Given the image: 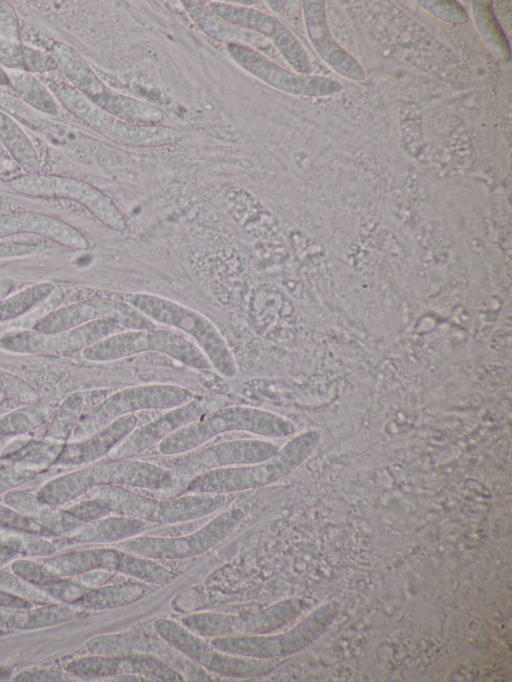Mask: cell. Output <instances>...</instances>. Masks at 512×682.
Segmentation results:
<instances>
[{
  "label": "cell",
  "instance_id": "cell-31",
  "mask_svg": "<svg viewBox=\"0 0 512 682\" xmlns=\"http://www.w3.org/2000/svg\"><path fill=\"white\" fill-rule=\"evenodd\" d=\"M87 392H74L58 403L47 422L45 436L52 441L69 440L83 415Z\"/></svg>",
  "mask_w": 512,
  "mask_h": 682
},
{
  "label": "cell",
  "instance_id": "cell-44",
  "mask_svg": "<svg viewBox=\"0 0 512 682\" xmlns=\"http://www.w3.org/2000/svg\"><path fill=\"white\" fill-rule=\"evenodd\" d=\"M22 42L0 38V65L6 70H23Z\"/></svg>",
  "mask_w": 512,
  "mask_h": 682
},
{
  "label": "cell",
  "instance_id": "cell-41",
  "mask_svg": "<svg viewBox=\"0 0 512 682\" xmlns=\"http://www.w3.org/2000/svg\"><path fill=\"white\" fill-rule=\"evenodd\" d=\"M66 511L83 522H90L112 515L103 502L90 497H86L85 500L69 507Z\"/></svg>",
  "mask_w": 512,
  "mask_h": 682
},
{
  "label": "cell",
  "instance_id": "cell-11",
  "mask_svg": "<svg viewBox=\"0 0 512 682\" xmlns=\"http://www.w3.org/2000/svg\"><path fill=\"white\" fill-rule=\"evenodd\" d=\"M153 626L158 636L206 671L245 679L262 677L273 670L268 660L231 655L215 649L203 637L175 620L159 618Z\"/></svg>",
  "mask_w": 512,
  "mask_h": 682
},
{
  "label": "cell",
  "instance_id": "cell-25",
  "mask_svg": "<svg viewBox=\"0 0 512 682\" xmlns=\"http://www.w3.org/2000/svg\"><path fill=\"white\" fill-rule=\"evenodd\" d=\"M150 524L128 516H106L85 522L73 535L81 542H120L148 530Z\"/></svg>",
  "mask_w": 512,
  "mask_h": 682
},
{
  "label": "cell",
  "instance_id": "cell-28",
  "mask_svg": "<svg viewBox=\"0 0 512 682\" xmlns=\"http://www.w3.org/2000/svg\"><path fill=\"white\" fill-rule=\"evenodd\" d=\"M6 73L9 86L27 105L48 115H63L64 108L36 75L24 70H6Z\"/></svg>",
  "mask_w": 512,
  "mask_h": 682
},
{
  "label": "cell",
  "instance_id": "cell-17",
  "mask_svg": "<svg viewBox=\"0 0 512 682\" xmlns=\"http://www.w3.org/2000/svg\"><path fill=\"white\" fill-rule=\"evenodd\" d=\"M206 3L221 19L267 38L295 72L305 75L312 73V64L300 41L275 17L246 6L215 1Z\"/></svg>",
  "mask_w": 512,
  "mask_h": 682
},
{
  "label": "cell",
  "instance_id": "cell-43",
  "mask_svg": "<svg viewBox=\"0 0 512 682\" xmlns=\"http://www.w3.org/2000/svg\"><path fill=\"white\" fill-rule=\"evenodd\" d=\"M0 38L21 42L19 19L8 1H0Z\"/></svg>",
  "mask_w": 512,
  "mask_h": 682
},
{
  "label": "cell",
  "instance_id": "cell-16",
  "mask_svg": "<svg viewBox=\"0 0 512 682\" xmlns=\"http://www.w3.org/2000/svg\"><path fill=\"white\" fill-rule=\"evenodd\" d=\"M222 395L196 396L189 402L169 409L154 420L137 426L109 454V459H131L158 444L178 429L207 413L227 405Z\"/></svg>",
  "mask_w": 512,
  "mask_h": 682
},
{
  "label": "cell",
  "instance_id": "cell-19",
  "mask_svg": "<svg viewBox=\"0 0 512 682\" xmlns=\"http://www.w3.org/2000/svg\"><path fill=\"white\" fill-rule=\"evenodd\" d=\"M87 648L96 655L140 654L156 657L181 673L185 680H211L205 669L188 659L158 635L152 636L143 633L101 635L87 642Z\"/></svg>",
  "mask_w": 512,
  "mask_h": 682
},
{
  "label": "cell",
  "instance_id": "cell-9",
  "mask_svg": "<svg viewBox=\"0 0 512 682\" xmlns=\"http://www.w3.org/2000/svg\"><path fill=\"white\" fill-rule=\"evenodd\" d=\"M244 512L225 510L192 533L182 536L137 535L120 541L116 548L156 561L199 556L225 540L241 523Z\"/></svg>",
  "mask_w": 512,
  "mask_h": 682
},
{
  "label": "cell",
  "instance_id": "cell-38",
  "mask_svg": "<svg viewBox=\"0 0 512 682\" xmlns=\"http://www.w3.org/2000/svg\"><path fill=\"white\" fill-rule=\"evenodd\" d=\"M23 70L32 74L45 75L59 71L54 57L46 50L23 44Z\"/></svg>",
  "mask_w": 512,
  "mask_h": 682
},
{
  "label": "cell",
  "instance_id": "cell-30",
  "mask_svg": "<svg viewBox=\"0 0 512 682\" xmlns=\"http://www.w3.org/2000/svg\"><path fill=\"white\" fill-rule=\"evenodd\" d=\"M58 403L39 401L0 417V436L25 434L47 424Z\"/></svg>",
  "mask_w": 512,
  "mask_h": 682
},
{
  "label": "cell",
  "instance_id": "cell-47",
  "mask_svg": "<svg viewBox=\"0 0 512 682\" xmlns=\"http://www.w3.org/2000/svg\"><path fill=\"white\" fill-rule=\"evenodd\" d=\"M14 284L15 282L11 277L0 278V301L9 295Z\"/></svg>",
  "mask_w": 512,
  "mask_h": 682
},
{
  "label": "cell",
  "instance_id": "cell-34",
  "mask_svg": "<svg viewBox=\"0 0 512 682\" xmlns=\"http://www.w3.org/2000/svg\"><path fill=\"white\" fill-rule=\"evenodd\" d=\"M63 446L49 439L48 441H32L13 450L9 458L13 462L39 469L44 464L55 462Z\"/></svg>",
  "mask_w": 512,
  "mask_h": 682
},
{
  "label": "cell",
  "instance_id": "cell-39",
  "mask_svg": "<svg viewBox=\"0 0 512 682\" xmlns=\"http://www.w3.org/2000/svg\"><path fill=\"white\" fill-rule=\"evenodd\" d=\"M421 6L429 11L435 17L442 19L446 22L462 24L466 23L469 19L468 14L463 6H461L456 1H446V0H432V1H419Z\"/></svg>",
  "mask_w": 512,
  "mask_h": 682
},
{
  "label": "cell",
  "instance_id": "cell-26",
  "mask_svg": "<svg viewBox=\"0 0 512 682\" xmlns=\"http://www.w3.org/2000/svg\"><path fill=\"white\" fill-rule=\"evenodd\" d=\"M0 142L24 174L40 173V158L31 139L17 121L2 110Z\"/></svg>",
  "mask_w": 512,
  "mask_h": 682
},
{
  "label": "cell",
  "instance_id": "cell-3",
  "mask_svg": "<svg viewBox=\"0 0 512 682\" xmlns=\"http://www.w3.org/2000/svg\"><path fill=\"white\" fill-rule=\"evenodd\" d=\"M231 431L285 437L294 432V426L286 418L264 409L225 405L164 438L157 444L158 451L163 455L187 453L215 436Z\"/></svg>",
  "mask_w": 512,
  "mask_h": 682
},
{
  "label": "cell",
  "instance_id": "cell-52",
  "mask_svg": "<svg viewBox=\"0 0 512 682\" xmlns=\"http://www.w3.org/2000/svg\"><path fill=\"white\" fill-rule=\"evenodd\" d=\"M1 206H2V198L0 197V208H1Z\"/></svg>",
  "mask_w": 512,
  "mask_h": 682
},
{
  "label": "cell",
  "instance_id": "cell-4",
  "mask_svg": "<svg viewBox=\"0 0 512 682\" xmlns=\"http://www.w3.org/2000/svg\"><path fill=\"white\" fill-rule=\"evenodd\" d=\"M86 497L103 502L115 515L133 517L152 524H176L201 519L224 507L228 495L187 493L156 499L120 486H98Z\"/></svg>",
  "mask_w": 512,
  "mask_h": 682
},
{
  "label": "cell",
  "instance_id": "cell-50",
  "mask_svg": "<svg viewBox=\"0 0 512 682\" xmlns=\"http://www.w3.org/2000/svg\"><path fill=\"white\" fill-rule=\"evenodd\" d=\"M11 331L8 330V326H5L4 323H0V339H2L7 333Z\"/></svg>",
  "mask_w": 512,
  "mask_h": 682
},
{
  "label": "cell",
  "instance_id": "cell-35",
  "mask_svg": "<svg viewBox=\"0 0 512 682\" xmlns=\"http://www.w3.org/2000/svg\"><path fill=\"white\" fill-rule=\"evenodd\" d=\"M51 247V242L41 237L10 236L0 239V259L36 255Z\"/></svg>",
  "mask_w": 512,
  "mask_h": 682
},
{
  "label": "cell",
  "instance_id": "cell-14",
  "mask_svg": "<svg viewBox=\"0 0 512 682\" xmlns=\"http://www.w3.org/2000/svg\"><path fill=\"white\" fill-rule=\"evenodd\" d=\"M126 330L120 324L100 319L73 329L44 333L34 329L13 330L0 339L1 348L21 354H67L82 351L94 343Z\"/></svg>",
  "mask_w": 512,
  "mask_h": 682
},
{
  "label": "cell",
  "instance_id": "cell-24",
  "mask_svg": "<svg viewBox=\"0 0 512 682\" xmlns=\"http://www.w3.org/2000/svg\"><path fill=\"white\" fill-rule=\"evenodd\" d=\"M182 3L196 25L210 37L227 45L249 47L262 54L273 52V44L267 38L221 19L210 10L206 2L189 0Z\"/></svg>",
  "mask_w": 512,
  "mask_h": 682
},
{
  "label": "cell",
  "instance_id": "cell-22",
  "mask_svg": "<svg viewBox=\"0 0 512 682\" xmlns=\"http://www.w3.org/2000/svg\"><path fill=\"white\" fill-rule=\"evenodd\" d=\"M303 15L308 38L321 59L338 74L353 81L365 79L358 61L330 34L323 1H303Z\"/></svg>",
  "mask_w": 512,
  "mask_h": 682
},
{
  "label": "cell",
  "instance_id": "cell-51",
  "mask_svg": "<svg viewBox=\"0 0 512 682\" xmlns=\"http://www.w3.org/2000/svg\"><path fill=\"white\" fill-rule=\"evenodd\" d=\"M5 400H6V398L0 394V408L3 405V403L5 402Z\"/></svg>",
  "mask_w": 512,
  "mask_h": 682
},
{
  "label": "cell",
  "instance_id": "cell-37",
  "mask_svg": "<svg viewBox=\"0 0 512 682\" xmlns=\"http://www.w3.org/2000/svg\"><path fill=\"white\" fill-rule=\"evenodd\" d=\"M4 500L6 504L17 512L33 519L37 523L46 515L51 505L41 501L37 495L21 490L8 491Z\"/></svg>",
  "mask_w": 512,
  "mask_h": 682
},
{
  "label": "cell",
  "instance_id": "cell-13",
  "mask_svg": "<svg viewBox=\"0 0 512 682\" xmlns=\"http://www.w3.org/2000/svg\"><path fill=\"white\" fill-rule=\"evenodd\" d=\"M295 610L293 601H283L245 614H190L183 616L180 623L203 638L264 635L290 620Z\"/></svg>",
  "mask_w": 512,
  "mask_h": 682
},
{
  "label": "cell",
  "instance_id": "cell-49",
  "mask_svg": "<svg viewBox=\"0 0 512 682\" xmlns=\"http://www.w3.org/2000/svg\"><path fill=\"white\" fill-rule=\"evenodd\" d=\"M9 85L8 75L6 70L0 65V86Z\"/></svg>",
  "mask_w": 512,
  "mask_h": 682
},
{
  "label": "cell",
  "instance_id": "cell-32",
  "mask_svg": "<svg viewBox=\"0 0 512 682\" xmlns=\"http://www.w3.org/2000/svg\"><path fill=\"white\" fill-rule=\"evenodd\" d=\"M473 17L477 29L490 51L502 60L510 58V48L505 34L497 22L491 2L473 1Z\"/></svg>",
  "mask_w": 512,
  "mask_h": 682
},
{
  "label": "cell",
  "instance_id": "cell-45",
  "mask_svg": "<svg viewBox=\"0 0 512 682\" xmlns=\"http://www.w3.org/2000/svg\"><path fill=\"white\" fill-rule=\"evenodd\" d=\"M44 588L49 589V592L58 598L68 601L79 600L88 592V589L80 584L56 580L45 583Z\"/></svg>",
  "mask_w": 512,
  "mask_h": 682
},
{
  "label": "cell",
  "instance_id": "cell-27",
  "mask_svg": "<svg viewBox=\"0 0 512 682\" xmlns=\"http://www.w3.org/2000/svg\"><path fill=\"white\" fill-rule=\"evenodd\" d=\"M99 486L95 465L71 472L46 483L37 497L51 506L70 502Z\"/></svg>",
  "mask_w": 512,
  "mask_h": 682
},
{
  "label": "cell",
  "instance_id": "cell-18",
  "mask_svg": "<svg viewBox=\"0 0 512 682\" xmlns=\"http://www.w3.org/2000/svg\"><path fill=\"white\" fill-rule=\"evenodd\" d=\"M227 51L246 71L286 93L300 96H331L342 90L341 84L334 79L290 71L252 48L227 45Z\"/></svg>",
  "mask_w": 512,
  "mask_h": 682
},
{
  "label": "cell",
  "instance_id": "cell-46",
  "mask_svg": "<svg viewBox=\"0 0 512 682\" xmlns=\"http://www.w3.org/2000/svg\"><path fill=\"white\" fill-rule=\"evenodd\" d=\"M18 165L6 154H0V176L10 175L19 171Z\"/></svg>",
  "mask_w": 512,
  "mask_h": 682
},
{
  "label": "cell",
  "instance_id": "cell-29",
  "mask_svg": "<svg viewBox=\"0 0 512 682\" xmlns=\"http://www.w3.org/2000/svg\"><path fill=\"white\" fill-rule=\"evenodd\" d=\"M153 585L132 581L118 583L87 592L81 605L91 609H111L130 605L152 591Z\"/></svg>",
  "mask_w": 512,
  "mask_h": 682
},
{
  "label": "cell",
  "instance_id": "cell-48",
  "mask_svg": "<svg viewBox=\"0 0 512 682\" xmlns=\"http://www.w3.org/2000/svg\"><path fill=\"white\" fill-rule=\"evenodd\" d=\"M267 4H269V7L274 11V12H281V10L284 7V2L283 1H267Z\"/></svg>",
  "mask_w": 512,
  "mask_h": 682
},
{
  "label": "cell",
  "instance_id": "cell-10",
  "mask_svg": "<svg viewBox=\"0 0 512 682\" xmlns=\"http://www.w3.org/2000/svg\"><path fill=\"white\" fill-rule=\"evenodd\" d=\"M8 184L14 191L25 196L75 201L114 231L123 232L127 228L126 219L113 201L86 181L62 175L37 173L17 176L9 180Z\"/></svg>",
  "mask_w": 512,
  "mask_h": 682
},
{
  "label": "cell",
  "instance_id": "cell-2",
  "mask_svg": "<svg viewBox=\"0 0 512 682\" xmlns=\"http://www.w3.org/2000/svg\"><path fill=\"white\" fill-rule=\"evenodd\" d=\"M64 110L71 113L104 138L131 147H160L178 143L182 132L172 126L140 124L121 120L103 110L56 72L40 75Z\"/></svg>",
  "mask_w": 512,
  "mask_h": 682
},
{
  "label": "cell",
  "instance_id": "cell-12",
  "mask_svg": "<svg viewBox=\"0 0 512 682\" xmlns=\"http://www.w3.org/2000/svg\"><path fill=\"white\" fill-rule=\"evenodd\" d=\"M86 298L61 306L39 319L32 329L44 333L67 331L85 323L107 319L125 329H145L157 324L128 303L96 290Z\"/></svg>",
  "mask_w": 512,
  "mask_h": 682
},
{
  "label": "cell",
  "instance_id": "cell-15",
  "mask_svg": "<svg viewBox=\"0 0 512 682\" xmlns=\"http://www.w3.org/2000/svg\"><path fill=\"white\" fill-rule=\"evenodd\" d=\"M279 447L267 440L237 439L210 445L181 460L173 469L174 488L178 491L190 479L225 467L253 464L269 459Z\"/></svg>",
  "mask_w": 512,
  "mask_h": 682
},
{
  "label": "cell",
  "instance_id": "cell-6",
  "mask_svg": "<svg viewBox=\"0 0 512 682\" xmlns=\"http://www.w3.org/2000/svg\"><path fill=\"white\" fill-rule=\"evenodd\" d=\"M312 435L302 434L289 441L267 460L233 467L214 469L190 479L177 493H209L230 495L269 485L297 466L308 454Z\"/></svg>",
  "mask_w": 512,
  "mask_h": 682
},
{
  "label": "cell",
  "instance_id": "cell-1",
  "mask_svg": "<svg viewBox=\"0 0 512 682\" xmlns=\"http://www.w3.org/2000/svg\"><path fill=\"white\" fill-rule=\"evenodd\" d=\"M106 294L128 303L154 323L169 326L190 337L219 374L228 378L236 375L237 363L228 343L212 321L200 312L150 293L106 290Z\"/></svg>",
  "mask_w": 512,
  "mask_h": 682
},
{
  "label": "cell",
  "instance_id": "cell-20",
  "mask_svg": "<svg viewBox=\"0 0 512 682\" xmlns=\"http://www.w3.org/2000/svg\"><path fill=\"white\" fill-rule=\"evenodd\" d=\"M68 670L88 677H132L136 680L162 682L185 681V678L163 660L140 654L96 655L71 663Z\"/></svg>",
  "mask_w": 512,
  "mask_h": 682
},
{
  "label": "cell",
  "instance_id": "cell-8",
  "mask_svg": "<svg viewBox=\"0 0 512 682\" xmlns=\"http://www.w3.org/2000/svg\"><path fill=\"white\" fill-rule=\"evenodd\" d=\"M197 395L173 384H145L121 389L107 395L80 418L70 442L90 437L116 419L142 410H169Z\"/></svg>",
  "mask_w": 512,
  "mask_h": 682
},
{
  "label": "cell",
  "instance_id": "cell-36",
  "mask_svg": "<svg viewBox=\"0 0 512 682\" xmlns=\"http://www.w3.org/2000/svg\"><path fill=\"white\" fill-rule=\"evenodd\" d=\"M0 394L21 405L39 402L41 398L29 383L3 369H0Z\"/></svg>",
  "mask_w": 512,
  "mask_h": 682
},
{
  "label": "cell",
  "instance_id": "cell-23",
  "mask_svg": "<svg viewBox=\"0 0 512 682\" xmlns=\"http://www.w3.org/2000/svg\"><path fill=\"white\" fill-rule=\"evenodd\" d=\"M135 414L122 416L88 438L63 446L55 463L83 465L93 463L108 455L137 426Z\"/></svg>",
  "mask_w": 512,
  "mask_h": 682
},
{
  "label": "cell",
  "instance_id": "cell-40",
  "mask_svg": "<svg viewBox=\"0 0 512 682\" xmlns=\"http://www.w3.org/2000/svg\"><path fill=\"white\" fill-rule=\"evenodd\" d=\"M39 469L13 462L0 467V493L11 491L17 485L33 478Z\"/></svg>",
  "mask_w": 512,
  "mask_h": 682
},
{
  "label": "cell",
  "instance_id": "cell-21",
  "mask_svg": "<svg viewBox=\"0 0 512 682\" xmlns=\"http://www.w3.org/2000/svg\"><path fill=\"white\" fill-rule=\"evenodd\" d=\"M15 235L41 237L72 250L89 248L87 238L74 226L35 211L21 210L0 214V239Z\"/></svg>",
  "mask_w": 512,
  "mask_h": 682
},
{
  "label": "cell",
  "instance_id": "cell-7",
  "mask_svg": "<svg viewBox=\"0 0 512 682\" xmlns=\"http://www.w3.org/2000/svg\"><path fill=\"white\" fill-rule=\"evenodd\" d=\"M144 352L165 354L191 368L203 371L212 368L200 348L186 335L170 329H126L110 335L81 351L93 362H109Z\"/></svg>",
  "mask_w": 512,
  "mask_h": 682
},
{
  "label": "cell",
  "instance_id": "cell-5",
  "mask_svg": "<svg viewBox=\"0 0 512 682\" xmlns=\"http://www.w3.org/2000/svg\"><path fill=\"white\" fill-rule=\"evenodd\" d=\"M37 39L41 40L40 48L54 57L65 80L109 114L132 123L161 124L163 122L164 115L155 106L119 93L106 85L74 48L41 34Z\"/></svg>",
  "mask_w": 512,
  "mask_h": 682
},
{
  "label": "cell",
  "instance_id": "cell-33",
  "mask_svg": "<svg viewBox=\"0 0 512 682\" xmlns=\"http://www.w3.org/2000/svg\"><path fill=\"white\" fill-rule=\"evenodd\" d=\"M55 290L51 282L33 284L0 301V323L14 320L29 312Z\"/></svg>",
  "mask_w": 512,
  "mask_h": 682
},
{
  "label": "cell",
  "instance_id": "cell-42",
  "mask_svg": "<svg viewBox=\"0 0 512 682\" xmlns=\"http://www.w3.org/2000/svg\"><path fill=\"white\" fill-rule=\"evenodd\" d=\"M0 526L30 533L45 532V530L33 519L17 512L11 507L0 505Z\"/></svg>",
  "mask_w": 512,
  "mask_h": 682
}]
</instances>
